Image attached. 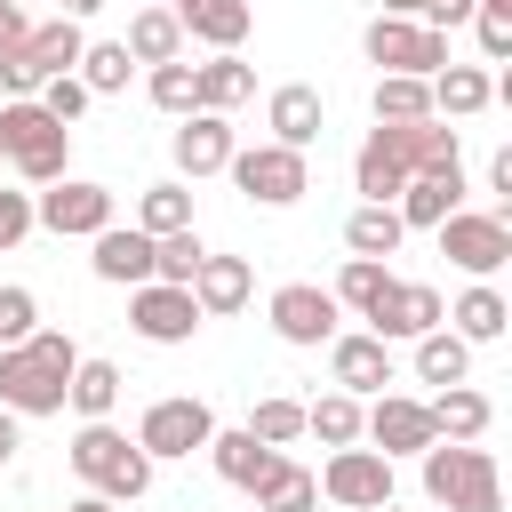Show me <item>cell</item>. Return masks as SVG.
I'll return each instance as SVG.
<instances>
[{"mask_svg": "<svg viewBox=\"0 0 512 512\" xmlns=\"http://www.w3.org/2000/svg\"><path fill=\"white\" fill-rule=\"evenodd\" d=\"M80 368V344L64 328H32L0 352V408L8 416H64V384Z\"/></svg>", "mask_w": 512, "mask_h": 512, "instance_id": "6da1fadb", "label": "cell"}, {"mask_svg": "<svg viewBox=\"0 0 512 512\" xmlns=\"http://www.w3.org/2000/svg\"><path fill=\"white\" fill-rule=\"evenodd\" d=\"M64 456H72V472H80L104 504H136V496L152 488V456H144L120 424H80Z\"/></svg>", "mask_w": 512, "mask_h": 512, "instance_id": "7a4b0ae2", "label": "cell"}, {"mask_svg": "<svg viewBox=\"0 0 512 512\" xmlns=\"http://www.w3.org/2000/svg\"><path fill=\"white\" fill-rule=\"evenodd\" d=\"M0 152H8V168L24 176V184H56V176H72V128H56L32 96H8L0 104Z\"/></svg>", "mask_w": 512, "mask_h": 512, "instance_id": "3957f363", "label": "cell"}, {"mask_svg": "<svg viewBox=\"0 0 512 512\" xmlns=\"http://www.w3.org/2000/svg\"><path fill=\"white\" fill-rule=\"evenodd\" d=\"M360 48H368L376 72H408V80H432L440 64H456V56H448V32H432V24H416V16H376V24L360 32Z\"/></svg>", "mask_w": 512, "mask_h": 512, "instance_id": "277c9868", "label": "cell"}, {"mask_svg": "<svg viewBox=\"0 0 512 512\" xmlns=\"http://www.w3.org/2000/svg\"><path fill=\"white\" fill-rule=\"evenodd\" d=\"M224 176H232L256 208H296V200L312 192V160L288 152V144H248V152H232Z\"/></svg>", "mask_w": 512, "mask_h": 512, "instance_id": "5b68a950", "label": "cell"}, {"mask_svg": "<svg viewBox=\"0 0 512 512\" xmlns=\"http://www.w3.org/2000/svg\"><path fill=\"white\" fill-rule=\"evenodd\" d=\"M208 440H216V408H208V400H192V392L152 400V408H144V424H136V448H144L152 464H168V456H200Z\"/></svg>", "mask_w": 512, "mask_h": 512, "instance_id": "8992f818", "label": "cell"}, {"mask_svg": "<svg viewBox=\"0 0 512 512\" xmlns=\"http://www.w3.org/2000/svg\"><path fill=\"white\" fill-rule=\"evenodd\" d=\"M32 224H48L56 240H96L112 224V184L88 176H56L48 192H32Z\"/></svg>", "mask_w": 512, "mask_h": 512, "instance_id": "52a82bcc", "label": "cell"}, {"mask_svg": "<svg viewBox=\"0 0 512 512\" xmlns=\"http://www.w3.org/2000/svg\"><path fill=\"white\" fill-rule=\"evenodd\" d=\"M440 256H448L456 272H472V280L504 272V264H512V216H480V208H456V216L440 224Z\"/></svg>", "mask_w": 512, "mask_h": 512, "instance_id": "ba28073f", "label": "cell"}, {"mask_svg": "<svg viewBox=\"0 0 512 512\" xmlns=\"http://www.w3.org/2000/svg\"><path fill=\"white\" fill-rule=\"evenodd\" d=\"M440 312H448V304H440L432 280H384V296H376L360 320H368V336H384V344H416V336L448 328Z\"/></svg>", "mask_w": 512, "mask_h": 512, "instance_id": "9c48e42d", "label": "cell"}, {"mask_svg": "<svg viewBox=\"0 0 512 512\" xmlns=\"http://www.w3.org/2000/svg\"><path fill=\"white\" fill-rule=\"evenodd\" d=\"M360 440H368L384 464H400V456H424L440 432H432V408H424V400H408V392H376V408H360Z\"/></svg>", "mask_w": 512, "mask_h": 512, "instance_id": "30bf717a", "label": "cell"}, {"mask_svg": "<svg viewBox=\"0 0 512 512\" xmlns=\"http://www.w3.org/2000/svg\"><path fill=\"white\" fill-rule=\"evenodd\" d=\"M312 480H320V496L344 504V512H384V504H392V464H384L376 448H336Z\"/></svg>", "mask_w": 512, "mask_h": 512, "instance_id": "8fae6325", "label": "cell"}, {"mask_svg": "<svg viewBox=\"0 0 512 512\" xmlns=\"http://www.w3.org/2000/svg\"><path fill=\"white\" fill-rule=\"evenodd\" d=\"M264 312H272V336H280V344H296V352H320V344L336 336V320H344V312H336V296H328V288H312V280L272 288V304H264Z\"/></svg>", "mask_w": 512, "mask_h": 512, "instance_id": "7c38bea8", "label": "cell"}, {"mask_svg": "<svg viewBox=\"0 0 512 512\" xmlns=\"http://www.w3.org/2000/svg\"><path fill=\"white\" fill-rule=\"evenodd\" d=\"M232 120L224 112H184L176 136H168V160H176V184H200V176H224L232 168Z\"/></svg>", "mask_w": 512, "mask_h": 512, "instance_id": "4fadbf2b", "label": "cell"}, {"mask_svg": "<svg viewBox=\"0 0 512 512\" xmlns=\"http://www.w3.org/2000/svg\"><path fill=\"white\" fill-rule=\"evenodd\" d=\"M128 328H136L144 344H192L200 304H192V288H160V280H144V288H128Z\"/></svg>", "mask_w": 512, "mask_h": 512, "instance_id": "5bb4252c", "label": "cell"}, {"mask_svg": "<svg viewBox=\"0 0 512 512\" xmlns=\"http://www.w3.org/2000/svg\"><path fill=\"white\" fill-rule=\"evenodd\" d=\"M464 160L456 168H432V176H408L400 184V200H392V216H400V232H440L456 208H464Z\"/></svg>", "mask_w": 512, "mask_h": 512, "instance_id": "9a60e30c", "label": "cell"}, {"mask_svg": "<svg viewBox=\"0 0 512 512\" xmlns=\"http://www.w3.org/2000/svg\"><path fill=\"white\" fill-rule=\"evenodd\" d=\"M328 376H336V392L368 400V392H384V384H392V344H384V336H368V328L328 336Z\"/></svg>", "mask_w": 512, "mask_h": 512, "instance_id": "2e32d148", "label": "cell"}, {"mask_svg": "<svg viewBox=\"0 0 512 512\" xmlns=\"http://www.w3.org/2000/svg\"><path fill=\"white\" fill-rule=\"evenodd\" d=\"M264 128H272V144L312 152V144H320V128H328L320 88H312V80H280V88H272V104H264Z\"/></svg>", "mask_w": 512, "mask_h": 512, "instance_id": "e0dca14e", "label": "cell"}, {"mask_svg": "<svg viewBox=\"0 0 512 512\" xmlns=\"http://www.w3.org/2000/svg\"><path fill=\"white\" fill-rule=\"evenodd\" d=\"M88 272H96L104 288H144V280H152V240H144L136 224H104V232L88 240Z\"/></svg>", "mask_w": 512, "mask_h": 512, "instance_id": "ac0fdd59", "label": "cell"}, {"mask_svg": "<svg viewBox=\"0 0 512 512\" xmlns=\"http://www.w3.org/2000/svg\"><path fill=\"white\" fill-rule=\"evenodd\" d=\"M176 24H184V40L232 56L248 40V24H256V0H176Z\"/></svg>", "mask_w": 512, "mask_h": 512, "instance_id": "d6986e66", "label": "cell"}, {"mask_svg": "<svg viewBox=\"0 0 512 512\" xmlns=\"http://www.w3.org/2000/svg\"><path fill=\"white\" fill-rule=\"evenodd\" d=\"M248 288H256V272H248V256H200V272H192V304H200V320H224V312H240L248 304Z\"/></svg>", "mask_w": 512, "mask_h": 512, "instance_id": "ffe728a7", "label": "cell"}, {"mask_svg": "<svg viewBox=\"0 0 512 512\" xmlns=\"http://www.w3.org/2000/svg\"><path fill=\"white\" fill-rule=\"evenodd\" d=\"M496 104V72L480 64H440L432 72V120H480Z\"/></svg>", "mask_w": 512, "mask_h": 512, "instance_id": "44dd1931", "label": "cell"}, {"mask_svg": "<svg viewBox=\"0 0 512 512\" xmlns=\"http://www.w3.org/2000/svg\"><path fill=\"white\" fill-rule=\"evenodd\" d=\"M120 360H104V352H80V368H72V384H64V408H80V424H112V408H120Z\"/></svg>", "mask_w": 512, "mask_h": 512, "instance_id": "7402d4cb", "label": "cell"}, {"mask_svg": "<svg viewBox=\"0 0 512 512\" xmlns=\"http://www.w3.org/2000/svg\"><path fill=\"white\" fill-rule=\"evenodd\" d=\"M208 464H216V480H224V488H240V496H256V480H264V472L280 464V448H264V440H248L240 424H232V432L216 424V440H208Z\"/></svg>", "mask_w": 512, "mask_h": 512, "instance_id": "603a6c76", "label": "cell"}, {"mask_svg": "<svg viewBox=\"0 0 512 512\" xmlns=\"http://www.w3.org/2000/svg\"><path fill=\"white\" fill-rule=\"evenodd\" d=\"M440 320H456L448 336H464V344H496V336L512 328V304H504V288H496V280H472Z\"/></svg>", "mask_w": 512, "mask_h": 512, "instance_id": "cb8c5ba5", "label": "cell"}, {"mask_svg": "<svg viewBox=\"0 0 512 512\" xmlns=\"http://www.w3.org/2000/svg\"><path fill=\"white\" fill-rule=\"evenodd\" d=\"M416 464H424V496H432V504H456V488H464L480 464H496V456H488L480 440H432Z\"/></svg>", "mask_w": 512, "mask_h": 512, "instance_id": "d4e9b609", "label": "cell"}, {"mask_svg": "<svg viewBox=\"0 0 512 512\" xmlns=\"http://www.w3.org/2000/svg\"><path fill=\"white\" fill-rule=\"evenodd\" d=\"M248 96H256V72L240 64V48L192 64V112H232V104H248Z\"/></svg>", "mask_w": 512, "mask_h": 512, "instance_id": "484cf974", "label": "cell"}, {"mask_svg": "<svg viewBox=\"0 0 512 512\" xmlns=\"http://www.w3.org/2000/svg\"><path fill=\"white\" fill-rule=\"evenodd\" d=\"M424 408H432V432H440V440H480V432L496 424V400L472 392V384H440Z\"/></svg>", "mask_w": 512, "mask_h": 512, "instance_id": "4316f807", "label": "cell"}, {"mask_svg": "<svg viewBox=\"0 0 512 512\" xmlns=\"http://www.w3.org/2000/svg\"><path fill=\"white\" fill-rule=\"evenodd\" d=\"M120 48H128L144 72H152V64H176V56H184V24H176V8H160V0H152V8H136Z\"/></svg>", "mask_w": 512, "mask_h": 512, "instance_id": "83f0119b", "label": "cell"}, {"mask_svg": "<svg viewBox=\"0 0 512 512\" xmlns=\"http://www.w3.org/2000/svg\"><path fill=\"white\" fill-rule=\"evenodd\" d=\"M376 128H400V120H432V80H408V72H376V96H368Z\"/></svg>", "mask_w": 512, "mask_h": 512, "instance_id": "f1b7e54d", "label": "cell"}, {"mask_svg": "<svg viewBox=\"0 0 512 512\" xmlns=\"http://www.w3.org/2000/svg\"><path fill=\"white\" fill-rule=\"evenodd\" d=\"M256 512H320V480H312L296 456H280V464L256 480Z\"/></svg>", "mask_w": 512, "mask_h": 512, "instance_id": "f546056e", "label": "cell"}, {"mask_svg": "<svg viewBox=\"0 0 512 512\" xmlns=\"http://www.w3.org/2000/svg\"><path fill=\"white\" fill-rule=\"evenodd\" d=\"M136 232L144 240H168V232H192V192L168 176V184H144V200H136Z\"/></svg>", "mask_w": 512, "mask_h": 512, "instance_id": "4dcf8cb0", "label": "cell"}, {"mask_svg": "<svg viewBox=\"0 0 512 512\" xmlns=\"http://www.w3.org/2000/svg\"><path fill=\"white\" fill-rule=\"evenodd\" d=\"M400 240H408V232H400V216H392V208H376V200H360V208L344 216V248H352V256H368V264H384Z\"/></svg>", "mask_w": 512, "mask_h": 512, "instance_id": "1f68e13d", "label": "cell"}, {"mask_svg": "<svg viewBox=\"0 0 512 512\" xmlns=\"http://www.w3.org/2000/svg\"><path fill=\"white\" fill-rule=\"evenodd\" d=\"M352 184H360L376 208H392V200H400V184H408V168L384 152V136H376V128H368V144L352 152Z\"/></svg>", "mask_w": 512, "mask_h": 512, "instance_id": "d6a6232c", "label": "cell"}, {"mask_svg": "<svg viewBox=\"0 0 512 512\" xmlns=\"http://www.w3.org/2000/svg\"><path fill=\"white\" fill-rule=\"evenodd\" d=\"M304 432H312L320 448H360V400H352V392H320V400L304 408Z\"/></svg>", "mask_w": 512, "mask_h": 512, "instance_id": "836d02e7", "label": "cell"}, {"mask_svg": "<svg viewBox=\"0 0 512 512\" xmlns=\"http://www.w3.org/2000/svg\"><path fill=\"white\" fill-rule=\"evenodd\" d=\"M128 72H136V56H128L120 40H88V48H80V72H72V80H80L88 96H120V88H128Z\"/></svg>", "mask_w": 512, "mask_h": 512, "instance_id": "e575fe53", "label": "cell"}, {"mask_svg": "<svg viewBox=\"0 0 512 512\" xmlns=\"http://www.w3.org/2000/svg\"><path fill=\"white\" fill-rule=\"evenodd\" d=\"M416 376H424V384H464V376H472V344L448 336V328L416 336Z\"/></svg>", "mask_w": 512, "mask_h": 512, "instance_id": "d590c367", "label": "cell"}, {"mask_svg": "<svg viewBox=\"0 0 512 512\" xmlns=\"http://www.w3.org/2000/svg\"><path fill=\"white\" fill-rule=\"evenodd\" d=\"M248 440H264V448H288V440H304V400H288V392H272V400H256L248 408V424H240Z\"/></svg>", "mask_w": 512, "mask_h": 512, "instance_id": "8d00e7d4", "label": "cell"}, {"mask_svg": "<svg viewBox=\"0 0 512 512\" xmlns=\"http://www.w3.org/2000/svg\"><path fill=\"white\" fill-rule=\"evenodd\" d=\"M200 256H208L200 232H168V240H152V280H160V288H192Z\"/></svg>", "mask_w": 512, "mask_h": 512, "instance_id": "74e56055", "label": "cell"}, {"mask_svg": "<svg viewBox=\"0 0 512 512\" xmlns=\"http://www.w3.org/2000/svg\"><path fill=\"white\" fill-rule=\"evenodd\" d=\"M384 280H392V264H368V256H344V272H336V312H368L376 296H384Z\"/></svg>", "mask_w": 512, "mask_h": 512, "instance_id": "f35d334b", "label": "cell"}, {"mask_svg": "<svg viewBox=\"0 0 512 512\" xmlns=\"http://www.w3.org/2000/svg\"><path fill=\"white\" fill-rule=\"evenodd\" d=\"M144 96L184 120V112H192V64H184V56H176V64H152V72H144Z\"/></svg>", "mask_w": 512, "mask_h": 512, "instance_id": "ab89813d", "label": "cell"}, {"mask_svg": "<svg viewBox=\"0 0 512 512\" xmlns=\"http://www.w3.org/2000/svg\"><path fill=\"white\" fill-rule=\"evenodd\" d=\"M32 104H40V112H48L56 128H72V120H80V112H88L96 96H88V88H80L72 72H56V80H40V96H32Z\"/></svg>", "mask_w": 512, "mask_h": 512, "instance_id": "60d3db41", "label": "cell"}, {"mask_svg": "<svg viewBox=\"0 0 512 512\" xmlns=\"http://www.w3.org/2000/svg\"><path fill=\"white\" fill-rule=\"evenodd\" d=\"M32 328H40V304H32V288H16V280H8V288H0V352H8V344H24Z\"/></svg>", "mask_w": 512, "mask_h": 512, "instance_id": "b9f144b4", "label": "cell"}, {"mask_svg": "<svg viewBox=\"0 0 512 512\" xmlns=\"http://www.w3.org/2000/svg\"><path fill=\"white\" fill-rule=\"evenodd\" d=\"M448 512H504V480H496V464H480L464 488H456V504Z\"/></svg>", "mask_w": 512, "mask_h": 512, "instance_id": "7bdbcfd3", "label": "cell"}, {"mask_svg": "<svg viewBox=\"0 0 512 512\" xmlns=\"http://www.w3.org/2000/svg\"><path fill=\"white\" fill-rule=\"evenodd\" d=\"M472 40H480V64H504V56H512V16H488V8H480V16H472Z\"/></svg>", "mask_w": 512, "mask_h": 512, "instance_id": "ee69618b", "label": "cell"}, {"mask_svg": "<svg viewBox=\"0 0 512 512\" xmlns=\"http://www.w3.org/2000/svg\"><path fill=\"white\" fill-rule=\"evenodd\" d=\"M32 232V192H0V248H16Z\"/></svg>", "mask_w": 512, "mask_h": 512, "instance_id": "f6af8a7d", "label": "cell"}, {"mask_svg": "<svg viewBox=\"0 0 512 512\" xmlns=\"http://www.w3.org/2000/svg\"><path fill=\"white\" fill-rule=\"evenodd\" d=\"M472 16H480V0H424V16H416V24L448 32V24H472Z\"/></svg>", "mask_w": 512, "mask_h": 512, "instance_id": "bcb514c9", "label": "cell"}, {"mask_svg": "<svg viewBox=\"0 0 512 512\" xmlns=\"http://www.w3.org/2000/svg\"><path fill=\"white\" fill-rule=\"evenodd\" d=\"M24 32H32V24H24V8H16V0H0V56H8Z\"/></svg>", "mask_w": 512, "mask_h": 512, "instance_id": "7dc6e473", "label": "cell"}, {"mask_svg": "<svg viewBox=\"0 0 512 512\" xmlns=\"http://www.w3.org/2000/svg\"><path fill=\"white\" fill-rule=\"evenodd\" d=\"M16 448H24V416L0 408V464H16Z\"/></svg>", "mask_w": 512, "mask_h": 512, "instance_id": "c3c4849f", "label": "cell"}, {"mask_svg": "<svg viewBox=\"0 0 512 512\" xmlns=\"http://www.w3.org/2000/svg\"><path fill=\"white\" fill-rule=\"evenodd\" d=\"M488 192H504V200H512V152H496V160H488Z\"/></svg>", "mask_w": 512, "mask_h": 512, "instance_id": "681fc988", "label": "cell"}, {"mask_svg": "<svg viewBox=\"0 0 512 512\" xmlns=\"http://www.w3.org/2000/svg\"><path fill=\"white\" fill-rule=\"evenodd\" d=\"M96 8H104V0H56V16H72V24H88Z\"/></svg>", "mask_w": 512, "mask_h": 512, "instance_id": "f907efd6", "label": "cell"}, {"mask_svg": "<svg viewBox=\"0 0 512 512\" xmlns=\"http://www.w3.org/2000/svg\"><path fill=\"white\" fill-rule=\"evenodd\" d=\"M64 512H120V504H104V496H96V488H88V496H72V504H64Z\"/></svg>", "mask_w": 512, "mask_h": 512, "instance_id": "816d5d0a", "label": "cell"}, {"mask_svg": "<svg viewBox=\"0 0 512 512\" xmlns=\"http://www.w3.org/2000/svg\"><path fill=\"white\" fill-rule=\"evenodd\" d=\"M376 16H424V0H384Z\"/></svg>", "mask_w": 512, "mask_h": 512, "instance_id": "f5cc1de1", "label": "cell"}, {"mask_svg": "<svg viewBox=\"0 0 512 512\" xmlns=\"http://www.w3.org/2000/svg\"><path fill=\"white\" fill-rule=\"evenodd\" d=\"M480 8H488V16H512V0H480Z\"/></svg>", "mask_w": 512, "mask_h": 512, "instance_id": "db71d44e", "label": "cell"}, {"mask_svg": "<svg viewBox=\"0 0 512 512\" xmlns=\"http://www.w3.org/2000/svg\"><path fill=\"white\" fill-rule=\"evenodd\" d=\"M0 168H8V152H0Z\"/></svg>", "mask_w": 512, "mask_h": 512, "instance_id": "11a10c76", "label": "cell"}, {"mask_svg": "<svg viewBox=\"0 0 512 512\" xmlns=\"http://www.w3.org/2000/svg\"><path fill=\"white\" fill-rule=\"evenodd\" d=\"M160 8H176V0H160Z\"/></svg>", "mask_w": 512, "mask_h": 512, "instance_id": "9f6ffc18", "label": "cell"}, {"mask_svg": "<svg viewBox=\"0 0 512 512\" xmlns=\"http://www.w3.org/2000/svg\"><path fill=\"white\" fill-rule=\"evenodd\" d=\"M384 512H400V504H384Z\"/></svg>", "mask_w": 512, "mask_h": 512, "instance_id": "6f0895ef", "label": "cell"}, {"mask_svg": "<svg viewBox=\"0 0 512 512\" xmlns=\"http://www.w3.org/2000/svg\"><path fill=\"white\" fill-rule=\"evenodd\" d=\"M16 8H24V0H16Z\"/></svg>", "mask_w": 512, "mask_h": 512, "instance_id": "680465c9", "label": "cell"}]
</instances>
